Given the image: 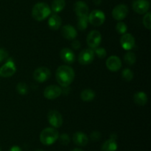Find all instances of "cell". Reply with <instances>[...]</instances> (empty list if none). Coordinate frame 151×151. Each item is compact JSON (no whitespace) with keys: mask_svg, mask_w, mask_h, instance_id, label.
I'll use <instances>...</instances> for the list:
<instances>
[{"mask_svg":"<svg viewBox=\"0 0 151 151\" xmlns=\"http://www.w3.org/2000/svg\"><path fill=\"white\" fill-rule=\"evenodd\" d=\"M106 67L112 72H116L122 68V62L117 56H111L106 60Z\"/></svg>","mask_w":151,"mask_h":151,"instance_id":"cell-14","label":"cell"},{"mask_svg":"<svg viewBox=\"0 0 151 151\" xmlns=\"http://www.w3.org/2000/svg\"><path fill=\"white\" fill-rule=\"evenodd\" d=\"M59 133L54 127H47L41 131L40 141L44 145H52L58 139Z\"/></svg>","mask_w":151,"mask_h":151,"instance_id":"cell-3","label":"cell"},{"mask_svg":"<svg viewBox=\"0 0 151 151\" xmlns=\"http://www.w3.org/2000/svg\"><path fill=\"white\" fill-rule=\"evenodd\" d=\"M71 151H83V150H81V149H80V148H75V149L72 150Z\"/></svg>","mask_w":151,"mask_h":151,"instance_id":"cell-37","label":"cell"},{"mask_svg":"<svg viewBox=\"0 0 151 151\" xmlns=\"http://www.w3.org/2000/svg\"><path fill=\"white\" fill-rule=\"evenodd\" d=\"M143 25L147 29L150 30L151 28V13L147 12L143 17Z\"/></svg>","mask_w":151,"mask_h":151,"instance_id":"cell-29","label":"cell"},{"mask_svg":"<svg viewBox=\"0 0 151 151\" xmlns=\"http://www.w3.org/2000/svg\"><path fill=\"white\" fill-rule=\"evenodd\" d=\"M66 6L65 0H53L51 4V9L55 13H59L64 9Z\"/></svg>","mask_w":151,"mask_h":151,"instance_id":"cell-23","label":"cell"},{"mask_svg":"<svg viewBox=\"0 0 151 151\" xmlns=\"http://www.w3.org/2000/svg\"><path fill=\"white\" fill-rule=\"evenodd\" d=\"M61 34L66 39L74 40L78 36L77 30L70 25H66L62 27Z\"/></svg>","mask_w":151,"mask_h":151,"instance_id":"cell-15","label":"cell"},{"mask_svg":"<svg viewBox=\"0 0 151 151\" xmlns=\"http://www.w3.org/2000/svg\"><path fill=\"white\" fill-rule=\"evenodd\" d=\"M60 59L63 61L66 64H71L73 63L75 61V54L71 49L65 47L63 48L60 52Z\"/></svg>","mask_w":151,"mask_h":151,"instance_id":"cell-16","label":"cell"},{"mask_svg":"<svg viewBox=\"0 0 151 151\" xmlns=\"http://www.w3.org/2000/svg\"><path fill=\"white\" fill-rule=\"evenodd\" d=\"M132 7L136 13L139 14H145L150 9V3L147 0H134Z\"/></svg>","mask_w":151,"mask_h":151,"instance_id":"cell-11","label":"cell"},{"mask_svg":"<svg viewBox=\"0 0 151 151\" xmlns=\"http://www.w3.org/2000/svg\"><path fill=\"white\" fill-rule=\"evenodd\" d=\"M16 72V67L14 62L9 59L5 64L0 68V76L4 78H8L12 76Z\"/></svg>","mask_w":151,"mask_h":151,"instance_id":"cell-8","label":"cell"},{"mask_svg":"<svg viewBox=\"0 0 151 151\" xmlns=\"http://www.w3.org/2000/svg\"><path fill=\"white\" fill-rule=\"evenodd\" d=\"M117 150V143L116 140L109 139L103 144L101 147L102 151H116Z\"/></svg>","mask_w":151,"mask_h":151,"instance_id":"cell-21","label":"cell"},{"mask_svg":"<svg viewBox=\"0 0 151 151\" xmlns=\"http://www.w3.org/2000/svg\"><path fill=\"white\" fill-rule=\"evenodd\" d=\"M116 31H117L118 33L124 34L127 32L128 27H127V25H125L124 22H117V24L116 25Z\"/></svg>","mask_w":151,"mask_h":151,"instance_id":"cell-28","label":"cell"},{"mask_svg":"<svg viewBox=\"0 0 151 151\" xmlns=\"http://www.w3.org/2000/svg\"><path fill=\"white\" fill-rule=\"evenodd\" d=\"M62 94V89L57 85H50L45 88L44 96L46 99L53 100L58 98Z\"/></svg>","mask_w":151,"mask_h":151,"instance_id":"cell-10","label":"cell"},{"mask_svg":"<svg viewBox=\"0 0 151 151\" xmlns=\"http://www.w3.org/2000/svg\"><path fill=\"white\" fill-rule=\"evenodd\" d=\"M8 151H22V150L19 146H13Z\"/></svg>","mask_w":151,"mask_h":151,"instance_id":"cell-35","label":"cell"},{"mask_svg":"<svg viewBox=\"0 0 151 151\" xmlns=\"http://www.w3.org/2000/svg\"><path fill=\"white\" fill-rule=\"evenodd\" d=\"M81 42L77 39H74L72 42V46L75 50H78L81 47Z\"/></svg>","mask_w":151,"mask_h":151,"instance_id":"cell-34","label":"cell"},{"mask_svg":"<svg viewBox=\"0 0 151 151\" xmlns=\"http://www.w3.org/2000/svg\"><path fill=\"white\" fill-rule=\"evenodd\" d=\"M124 60H125V63H127L129 65H133L135 64L136 61H137V56H136L135 53L133 52H127L124 56Z\"/></svg>","mask_w":151,"mask_h":151,"instance_id":"cell-25","label":"cell"},{"mask_svg":"<svg viewBox=\"0 0 151 151\" xmlns=\"http://www.w3.org/2000/svg\"><path fill=\"white\" fill-rule=\"evenodd\" d=\"M88 20L94 26H100L106 20V15L102 10H94L88 16Z\"/></svg>","mask_w":151,"mask_h":151,"instance_id":"cell-4","label":"cell"},{"mask_svg":"<svg viewBox=\"0 0 151 151\" xmlns=\"http://www.w3.org/2000/svg\"><path fill=\"white\" fill-rule=\"evenodd\" d=\"M16 90L20 95H26L28 93V86L25 83L19 82L16 86Z\"/></svg>","mask_w":151,"mask_h":151,"instance_id":"cell-27","label":"cell"},{"mask_svg":"<svg viewBox=\"0 0 151 151\" xmlns=\"http://www.w3.org/2000/svg\"><path fill=\"white\" fill-rule=\"evenodd\" d=\"M58 139L60 143L63 145H67L70 142V138L66 133H62L61 135H59Z\"/></svg>","mask_w":151,"mask_h":151,"instance_id":"cell-30","label":"cell"},{"mask_svg":"<svg viewBox=\"0 0 151 151\" xmlns=\"http://www.w3.org/2000/svg\"><path fill=\"white\" fill-rule=\"evenodd\" d=\"M95 92L91 89H85L81 93V98L83 102H91L95 98Z\"/></svg>","mask_w":151,"mask_h":151,"instance_id":"cell-22","label":"cell"},{"mask_svg":"<svg viewBox=\"0 0 151 151\" xmlns=\"http://www.w3.org/2000/svg\"><path fill=\"white\" fill-rule=\"evenodd\" d=\"M0 151H1V147H0Z\"/></svg>","mask_w":151,"mask_h":151,"instance_id":"cell-39","label":"cell"},{"mask_svg":"<svg viewBox=\"0 0 151 151\" xmlns=\"http://www.w3.org/2000/svg\"><path fill=\"white\" fill-rule=\"evenodd\" d=\"M51 13L50 6L44 2H38L33 6L32 10V16L35 20L43 21L47 19Z\"/></svg>","mask_w":151,"mask_h":151,"instance_id":"cell-2","label":"cell"},{"mask_svg":"<svg viewBox=\"0 0 151 151\" xmlns=\"http://www.w3.org/2000/svg\"><path fill=\"white\" fill-rule=\"evenodd\" d=\"M8 57V53L4 48H0V63Z\"/></svg>","mask_w":151,"mask_h":151,"instance_id":"cell-33","label":"cell"},{"mask_svg":"<svg viewBox=\"0 0 151 151\" xmlns=\"http://www.w3.org/2000/svg\"><path fill=\"white\" fill-rule=\"evenodd\" d=\"M33 78L36 81L40 83L47 81L51 76V71L46 67H40L36 68L33 72Z\"/></svg>","mask_w":151,"mask_h":151,"instance_id":"cell-5","label":"cell"},{"mask_svg":"<svg viewBox=\"0 0 151 151\" xmlns=\"http://www.w3.org/2000/svg\"><path fill=\"white\" fill-rule=\"evenodd\" d=\"M128 13V8L125 4H120L116 5L112 10V16L117 21L125 19Z\"/></svg>","mask_w":151,"mask_h":151,"instance_id":"cell-12","label":"cell"},{"mask_svg":"<svg viewBox=\"0 0 151 151\" xmlns=\"http://www.w3.org/2000/svg\"><path fill=\"white\" fill-rule=\"evenodd\" d=\"M94 2L96 5H99L101 4V0H94Z\"/></svg>","mask_w":151,"mask_h":151,"instance_id":"cell-36","label":"cell"},{"mask_svg":"<svg viewBox=\"0 0 151 151\" xmlns=\"http://www.w3.org/2000/svg\"><path fill=\"white\" fill-rule=\"evenodd\" d=\"M94 54L97 55V56H98L100 59H103L107 55V52L106 50L103 47H98V48H96V50H94Z\"/></svg>","mask_w":151,"mask_h":151,"instance_id":"cell-31","label":"cell"},{"mask_svg":"<svg viewBox=\"0 0 151 151\" xmlns=\"http://www.w3.org/2000/svg\"><path fill=\"white\" fill-rule=\"evenodd\" d=\"M75 71L69 65H61L58 67L55 73L58 83L61 87H68L70 85L75 78Z\"/></svg>","mask_w":151,"mask_h":151,"instance_id":"cell-1","label":"cell"},{"mask_svg":"<svg viewBox=\"0 0 151 151\" xmlns=\"http://www.w3.org/2000/svg\"><path fill=\"white\" fill-rule=\"evenodd\" d=\"M120 44L124 50H130L135 46V38L131 33H125L121 36Z\"/></svg>","mask_w":151,"mask_h":151,"instance_id":"cell-13","label":"cell"},{"mask_svg":"<svg viewBox=\"0 0 151 151\" xmlns=\"http://www.w3.org/2000/svg\"><path fill=\"white\" fill-rule=\"evenodd\" d=\"M74 10L78 16H87L88 14V7L84 1H78L74 5Z\"/></svg>","mask_w":151,"mask_h":151,"instance_id":"cell-17","label":"cell"},{"mask_svg":"<svg viewBox=\"0 0 151 151\" xmlns=\"http://www.w3.org/2000/svg\"><path fill=\"white\" fill-rule=\"evenodd\" d=\"M72 140H73L74 143L78 146L83 147L88 144V138L85 133L79 131L74 133L73 136H72Z\"/></svg>","mask_w":151,"mask_h":151,"instance_id":"cell-18","label":"cell"},{"mask_svg":"<svg viewBox=\"0 0 151 151\" xmlns=\"http://www.w3.org/2000/svg\"><path fill=\"white\" fill-rule=\"evenodd\" d=\"M90 139L93 142H97L101 139V133L99 131H94L90 134Z\"/></svg>","mask_w":151,"mask_h":151,"instance_id":"cell-32","label":"cell"},{"mask_svg":"<svg viewBox=\"0 0 151 151\" xmlns=\"http://www.w3.org/2000/svg\"><path fill=\"white\" fill-rule=\"evenodd\" d=\"M35 151H45V150H41V149H38V150H36Z\"/></svg>","mask_w":151,"mask_h":151,"instance_id":"cell-38","label":"cell"},{"mask_svg":"<svg viewBox=\"0 0 151 151\" xmlns=\"http://www.w3.org/2000/svg\"><path fill=\"white\" fill-rule=\"evenodd\" d=\"M122 77L127 81H131L134 78V73L129 68H125L122 71Z\"/></svg>","mask_w":151,"mask_h":151,"instance_id":"cell-26","label":"cell"},{"mask_svg":"<svg viewBox=\"0 0 151 151\" xmlns=\"http://www.w3.org/2000/svg\"><path fill=\"white\" fill-rule=\"evenodd\" d=\"M148 98H147V94L145 92L139 91L134 94V101L137 105L139 106H144L147 104Z\"/></svg>","mask_w":151,"mask_h":151,"instance_id":"cell-20","label":"cell"},{"mask_svg":"<svg viewBox=\"0 0 151 151\" xmlns=\"http://www.w3.org/2000/svg\"><path fill=\"white\" fill-rule=\"evenodd\" d=\"M47 119L49 123L54 128H59L63 124V117L62 115L55 110L49 111L47 114Z\"/></svg>","mask_w":151,"mask_h":151,"instance_id":"cell-6","label":"cell"},{"mask_svg":"<svg viewBox=\"0 0 151 151\" xmlns=\"http://www.w3.org/2000/svg\"><path fill=\"white\" fill-rule=\"evenodd\" d=\"M102 41V36L98 30H91L86 38L87 44L91 48H97Z\"/></svg>","mask_w":151,"mask_h":151,"instance_id":"cell-9","label":"cell"},{"mask_svg":"<svg viewBox=\"0 0 151 151\" xmlns=\"http://www.w3.org/2000/svg\"><path fill=\"white\" fill-rule=\"evenodd\" d=\"M94 56H95V54L92 49H83L78 55V62L81 65H89L94 61Z\"/></svg>","mask_w":151,"mask_h":151,"instance_id":"cell-7","label":"cell"},{"mask_svg":"<svg viewBox=\"0 0 151 151\" xmlns=\"http://www.w3.org/2000/svg\"><path fill=\"white\" fill-rule=\"evenodd\" d=\"M62 25L61 18L57 14H52L50 17L48 21V25L50 28L53 30H58Z\"/></svg>","mask_w":151,"mask_h":151,"instance_id":"cell-19","label":"cell"},{"mask_svg":"<svg viewBox=\"0 0 151 151\" xmlns=\"http://www.w3.org/2000/svg\"><path fill=\"white\" fill-rule=\"evenodd\" d=\"M88 16H78V28L80 30H84L88 27Z\"/></svg>","mask_w":151,"mask_h":151,"instance_id":"cell-24","label":"cell"}]
</instances>
